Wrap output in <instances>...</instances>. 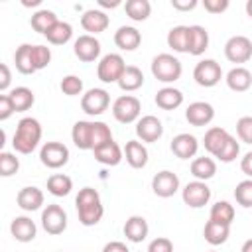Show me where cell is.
<instances>
[{
	"instance_id": "1",
	"label": "cell",
	"mask_w": 252,
	"mask_h": 252,
	"mask_svg": "<svg viewBox=\"0 0 252 252\" xmlns=\"http://www.w3.org/2000/svg\"><path fill=\"white\" fill-rule=\"evenodd\" d=\"M75 207L79 215V222L83 226H94L100 222L104 215V207L100 201V195L93 187H83L79 189V195L75 197Z\"/></svg>"
},
{
	"instance_id": "2",
	"label": "cell",
	"mask_w": 252,
	"mask_h": 252,
	"mask_svg": "<svg viewBox=\"0 0 252 252\" xmlns=\"http://www.w3.org/2000/svg\"><path fill=\"white\" fill-rule=\"evenodd\" d=\"M41 140V124L37 118L26 116L18 122L14 138H12V146L18 154H32L37 144Z\"/></svg>"
},
{
	"instance_id": "3",
	"label": "cell",
	"mask_w": 252,
	"mask_h": 252,
	"mask_svg": "<svg viewBox=\"0 0 252 252\" xmlns=\"http://www.w3.org/2000/svg\"><path fill=\"white\" fill-rule=\"evenodd\" d=\"M181 73V61L171 53H159L152 59V75L161 83H175Z\"/></svg>"
},
{
	"instance_id": "4",
	"label": "cell",
	"mask_w": 252,
	"mask_h": 252,
	"mask_svg": "<svg viewBox=\"0 0 252 252\" xmlns=\"http://www.w3.org/2000/svg\"><path fill=\"white\" fill-rule=\"evenodd\" d=\"M142 112V102L134 94H122L112 102V116L120 124H130L138 122Z\"/></svg>"
},
{
	"instance_id": "5",
	"label": "cell",
	"mask_w": 252,
	"mask_h": 252,
	"mask_svg": "<svg viewBox=\"0 0 252 252\" xmlns=\"http://www.w3.org/2000/svg\"><path fill=\"white\" fill-rule=\"evenodd\" d=\"M126 69V63L122 59V55L118 53H106L98 65H96V75L102 83H118L122 73Z\"/></svg>"
},
{
	"instance_id": "6",
	"label": "cell",
	"mask_w": 252,
	"mask_h": 252,
	"mask_svg": "<svg viewBox=\"0 0 252 252\" xmlns=\"http://www.w3.org/2000/svg\"><path fill=\"white\" fill-rule=\"evenodd\" d=\"M193 79L199 87H205V89H211L215 85L220 83L222 79V69L220 65L215 61V59H203L195 65L193 69Z\"/></svg>"
},
{
	"instance_id": "7",
	"label": "cell",
	"mask_w": 252,
	"mask_h": 252,
	"mask_svg": "<svg viewBox=\"0 0 252 252\" xmlns=\"http://www.w3.org/2000/svg\"><path fill=\"white\" fill-rule=\"evenodd\" d=\"M224 57L230 63H236V67H240V63L252 59V41L246 35L228 37V41L224 43Z\"/></svg>"
},
{
	"instance_id": "8",
	"label": "cell",
	"mask_w": 252,
	"mask_h": 252,
	"mask_svg": "<svg viewBox=\"0 0 252 252\" xmlns=\"http://www.w3.org/2000/svg\"><path fill=\"white\" fill-rule=\"evenodd\" d=\"M39 159L49 169H59L69 161V148L61 142H45L39 150Z\"/></svg>"
},
{
	"instance_id": "9",
	"label": "cell",
	"mask_w": 252,
	"mask_h": 252,
	"mask_svg": "<svg viewBox=\"0 0 252 252\" xmlns=\"http://www.w3.org/2000/svg\"><path fill=\"white\" fill-rule=\"evenodd\" d=\"M110 104V94L104 89H89L81 96V108L89 116H100Z\"/></svg>"
},
{
	"instance_id": "10",
	"label": "cell",
	"mask_w": 252,
	"mask_h": 252,
	"mask_svg": "<svg viewBox=\"0 0 252 252\" xmlns=\"http://www.w3.org/2000/svg\"><path fill=\"white\" fill-rule=\"evenodd\" d=\"M41 226L47 234H61L67 228V213L59 205H47L41 211Z\"/></svg>"
},
{
	"instance_id": "11",
	"label": "cell",
	"mask_w": 252,
	"mask_h": 252,
	"mask_svg": "<svg viewBox=\"0 0 252 252\" xmlns=\"http://www.w3.org/2000/svg\"><path fill=\"white\" fill-rule=\"evenodd\" d=\"M183 203L191 209H201L211 201V189L205 181H189L181 191Z\"/></svg>"
},
{
	"instance_id": "12",
	"label": "cell",
	"mask_w": 252,
	"mask_h": 252,
	"mask_svg": "<svg viewBox=\"0 0 252 252\" xmlns=\"http://www.w3.org/2000/svg\"><path fill=\"white\" fill-rule=\"evenodd\" d=\"M73 53L79 61H85V63H93L98 59L100 55V41L94 37V35H79L73 43Z\"/></svg>"
},
{
	"instance_id": "13",
	"label": "cell",
	"mask_w": 252,
	"mask_h": 252,
	"mask_svg": "<svg viewBox=\"0 0 252 252\" xmlns=\"http://www.w3.org/2000/svg\"><path fill=\"white\" fill-rule=\"evenodd\" d=\"M161 134H163V124L154 114H146L136 122V136L140 142H148V144L158 142Z\"/></svg>"
},
{
	"instance_id": "14",
	"label": "cell",
	"mask_w": 252,
	"mask_h": 252,
	"mask_svg": "<svg viewBox=\"0 0 252 252\" xmlns=\"http://www.w3.org/2000/svg\"><path fill=\"white\" fill-rule=\"evenodd\" d=\"M152 191L161 199L173 197L179 191V177L169 169L158 171L154 175V179H152Z\"/></svg>"
},
{
	"instance_id": "15",
	"label": "cell",
	"mask_w": 252,
	"mask_h": 252,
	"mask_svg": "<svg viewBox=\"0 0 252 252\" xmlns=\"http://www.w3.org/2000/svg\"><path fill=\"white\" fill-rule=\"evenodd\" d=\"M185 118L191 126H207L215 118V108H213V104H209L205 100H197L187 106Z\"/></svg>"
},
{
	"instance_id": "16",
	"label": "cell",
	"mask_w": 252,
	"mask_h": 252,
	"mask_svg": "<svg viewBox=\"0 0 252 252\" xmlns=\"http://www.w3.org/2000/svg\"><path fill=\"white\" fill-rule=\"evenodd\" d=\"M110 20L106 16V12L102 10H85L83 16H81V26L85 32H89V35H96V33H102L106 28H108Z\"/></svg>"
},
{
	"instance_id": "17",
	"label": "cell",
	"mask_w": 252,
	"mask_h": 252,
	"mask_svg": "<svg viewBox=\"0 0 252 252\" xmlns=\"http://www.w3.org/2000/svg\"><path fill=\"white\" fill-rule=\"evenodd\" d=\"M16 203L22 211H37L41 209L43 205V191L39 187H33V185H28V187H22L16 195Z\"/></svg>"
},
{
	"instance_id": "18",
	"label": "cell",
	"mask_w": 252,
	"mask_h": 252,
	"mask_svg": "<svg viewBox=\"0 0 252 252\" xmlns=\"http://www.w3.org/2000/svg\"><path fill=\"white\" fill-rule=\"evenodd\" d=\"M199 150V142L193 134H177L173 140H171V152L179 158V159H189V158H195Z\"/></svg>"
},
{
	"instance_id": "19",
	"label": "cell",
	"mask_w": 252,
	"mask_h": 252,
	"mask_svg": "<svg viewBox=\"0 0 252 252\" xmlns=\"http://www.w3.org/2000/svg\"><path fill=\"white\" fill-rule=\"evenodd\" d=\"M114 43L122 51H134L142 43V33L134 26H120L114 32Z\"/></svg>"
},
{
	"instance_id": "20",
	"label": "cell",
	"mask_w": 252,
	"mask_h": 252,
	"mask_svg": "<svg viewBox=\"0 0 252 252\" xmlns=\"http://www.w3.org/2000/svg\"><path fill=\"white\" fill-rule=\"evenodd\" d=\"M93 154H94V159H96L98 163L110 165V167H112V165H118V163L122 161V158H124L122 148H120L114 140H110V142L98 146L96 150H93Z\"/></svg>"
},
{
	"instance_id": "21",
	"label": "cell",
	"mask_w": 252,
	"mask_h": 252,
	"mask_svg": "<svg viewBox=\"0 0 252 252\" xmlns=\"http://www.w3.org/2000/svg\"><path fill=\"white\" fill-rule=\"evenodd\" d=\"M124 158L128 161L130 167L134 169H142L148 163V150L144 146V142L140 140H128L124 146Z\"/></svg>"
},
{
	"instance_id": "22",
	"label": "cell",
	"mask_w": 252,
	"mask_h": 252,
	"mask_svg": "<svg viewBox=\"0 0 252 252\" xmlns=\"http://www.w3.org/2000/svg\"><path fill=\"white\" fill-rule=\"evenodd\" d=\"M10 232L18 242H32L37 234V226L30 217H16L10 222Z\"/></svg>"
},
{
	"instance_id": "23",
	"label": "cell",
	"mask_w": 252,
	"mask_h": 252,
	"mask_svg": "<svg viewBox=\"0 0 252 252\" xmlns=\"http://www.w3.org/2000/svg\"><path fill=\"white\" fill-rule=\"evenodd\" d=\"M226 85L230 91L234 93H246L250 87H252V73L246 69V67H232L228 73H226Z\"/></svg>"
},
{
	"instance_id": "24",
	"label": "cell",
	"mask_w": 252,
	"mask_h": 252,
	"mask_svg": "<svg viewBox=\"0 0 252 252\" xmlns=\"http://www.w3.org/2000/svg\"><path fill=\"white\" fill-rule=\"evenodd\" d=\"M93 128H94V122H89V120H79L73 124L71 138L79 150H93Z\"/></svg>"
},
{
	"instance_id": "25",
	"label": "cell",
	"mask_w": 252,
	"mask_h": 252,
	"mask_svg": "<svg viewBox=\"0 0 252 252\" xmlns=\"http://www.w3.org/2000/svg\"><path fill=\"white\" fill-rule=\"evenodd\" d=\"M124 236L130 240V242H142V240H146V236H148V232H150V226H148V220L144 219V217H140V215H134V217H130L126 222H124Z\"/></svg>"
},
{
	"instance_id": "26",
	"label": "cell",
	"mask_w": 252,
	"mask_h": 252,
	"mask_svg": "<svg viewBox=\"0 0 252 252\" xmlns=\"http://www.w3.org/2000/svg\"><path fill=\"white\" fill-rule=\"evenodd\" d=\"M203 236L205 240L211 244V246H219V244H224L230 236V226L228 224H222V222H217V220H207L205 222V228H203Z\"/></svg>"
},
{
	"instance_id": "27",
	"label": "cell",
	"mask_w": 252,
	"mask_h": 252,
	"mask_svg": "<svg viewBox=\"0 0 252 252\" xmlns=\"http://www.w3.org/2000/svg\"><path fill=\"white\" fill-rule=\"evenodd\" d=\"M156 104L161 110H175L183 104V93L173 87H163L156 93Z\"/></svg>"
},
{
	"instance_id": "28",
	"label": "cell",
	"mask_w": 252,
	"mask_h": 252,
	"mask_svg": "<svg viewBox=\"0 0 252 252\" xmlns=\"http://www.w3.org/2000/svg\"><path fill=\"white\" fill-rule=\"evenodd\" d=\"M209 47V32L195 24V26H189V53L191 55H203Z\"/></svg>"
},
{
	"instance_id": "29",
	"label": "cell",
	"mask_w": 252,
	"mask_h": 252,
	"mask_svg": "<svg viewBox=\"0 0 252 252\" xmlns=\"http://www.w3.org/2000/svg\"><path fill=\"white\" fill-rule=\"evenodd\" d=\"M228 132L224 130V128H220V126H213V128H209L207 132H205V138H203V146H205V150L211 154V156H217L219 154V150L224 146V142L228 140Z\"/></svg>"
},
{
	"instance_id": "30",
	"label": "cell",
	"mask_w": 252,
	"mask_h": 252,
	"mask_svg": "<svg viewBox=\"0 0 252 252\" xmlns=\"http://www.w3.org/2000/svg\"><path fill=\"white\" fill-rule=\"evenodd\" d=\"M167 45L177 53H189V26H175L167 32Z\"/></svg>"
},
{
	"instance_id": "31",
	"label": "cell",
	"mask_w": 252,
	"mask_h": 252,
	"mask_svg": "<svg viewBox=\"0 0 252 252\" xmlns=\"http://www.w3.org/2000/svg\"><path fill=\"white\" fill-rule=\"evenodd\" d=\"M142 85H144V73L136 65H126V69L118 81V87L124 93H132V91H138Z\"/></svg>"
},
{
	"instance_id": "32",
	"label": "cell",
	"mask_w": 252,
	"mask_h": 252,
	"mask_svg": "<svg viewBox=\"0 0 252 252\" xmlns=\"http://www.w3.org/2000/svg\"><path fill=\"white\" fill-rule=\"evenodd\" d=\"M8 96H10V100H12L14 108H16V112H26V110H30V108L33 106V102H35L33 91L28 89V87H16V89H12V91L8 93Z\"/></svg>"
},
{
	"instance_id": "33",
	"label": "cell",
	"mask_w": 252,
	"mask_h": 252,
	"mask_svg": "<svg viewBox=\"0 0 252 252\" xmlns=\"http://www.w3.org/2000/svg\"><path fill=\"white\" fill-rule=\"evenodd\" d=\"M191 173L197 181H207L211 177H215L217 173V163L213 158H195L191 161Z\"/></svg>"
},
{
	"instance_id": "34",
	"label": "cell",
	"mask_w": 252,
	"mask_h": 252,
	"mask_svg": "<svg viewBox=\"0 0 252 252\" xmlns=\"http://www.w3.org/2000/svg\"><path fill=\"white\" fill-rule=\"evenodd\" d=\"M14 63H16V69L22 73V75H32L35 73V67H33V61H32V43H22L16 53H14Z\"/></svg>"
},
{
	"instance_id": "35",
	"label": "cell",
	"mask_w": 252,
	"mask_h": 252,
	"mask_svg": "<svg viewBox=\"0 0 252 252\" xmlns=\"http://www.w3.org/2000/svg\"><path fill=\"white\" fill-rule=\"evenodd\" d=\"M73 189V179L65 173H53L49 175L47 179V191L53 195V197H65L69 195Z\"/></svg>"
},
{
	"instance_id": "36",
	"label": "cell",
	"mask_w": 252,
	"mask_h": 252,
	"mask_svg": "<svg viewBox=\"0 0 252 252\" xmlns=\"http://www.w3.org/2000/svg\"><path fill=\"white\" fill-rule=\"evenodd\" d=\"M124 10H126V16L130 20L144 22L152 14V4H150V0H126Z\"/></svg>"
},
{
	"instance_id": "37",
	"label": "cell",
	"mask_w": 252,
	"mask_h": 252,
	"mask_svg": "<svg viewBox=\"0 0 252 252\" xmlns=\"http://www.w3.org/2000/svg\"><path fill=\"white\" fill-rule=\"evenodd\" d=\"M57 22H59V20H57L55 12H51V10H37L35 14H32V20H30L32 28H33L37 33H43V35H45Z\"/></svg>"
},
{
	"instance_id": "38",
	"label": "cell",
	"mask_w": 252,
	"mask_h": 252,
	"mask_svg": "<svg viewBox=\"0 0 252 252\" xmlns=\"http://www.w3.org/2000/svg\"><path fill=\"white\" fill-rule=\"evenodd\" d=\"M71 35H73V28H71V24H67V22H57L47 33H45V37H47V41L51 43V45H65L69 39H71Z\"/></svg>"
},
{
	"instance_id": "39",
	"label": "cell",
	"mask_w": 252,
	"mask_h": 252,
	"mask_svg": "<svg viewBox=\"0 0 252 252\" xmlns=\"http://www.w3.org/2000/svg\"><path fill=\"white\" fill-rule=\"evenodd\" d=\"M209 219L230 226V224H232V220H234V207H232L228 201H217V203L211 207Z\"/></svg>"
},
{
	"instance_id": "40",
	"label": "cell",
	"mask_w": 252,
	"mask_h": 252,
	"mask_svg": "<svg viewBox=\"0 0 252 252\" xmlns=\"http://www.w3.org/2000/svg\"><path fill=\"white\" fill-rule=\"evenodd\" d=\"M238 154H240V144L236 142L234 136H228V140L224 142V146L219 150V154L215 158L219 161H222V163H230V161H234L238 158Z\"/></svg>"
},
{
	"instance_id": "41",
	"label": "cell",
	"mask_w": 252,
	"mask_h": 252,
	"mask_svg": "<svg viewBox=\"0 0 252 252\" xmlns=\"http://www.w3.org/2000/svg\"><path fill=\"white\" fill-rule=\"evenodd\" d=\"M234 199L244 209L252 207V179H244L234 187Z\"/></svg>"
},
{
	"instance_id": "42",
	"label": "cell",
	"mask_w": 252,
	"mask_h": 252,
	"mask_svg": "<svg viewBox=\"0 0 252 252\" xmlns=\"http://www.w3.org/2000/svg\"><path fill=\"white\" fill-rule=\"evenodd\" d=\"M32 61L35 71L45 69L51 63V49L47 45H32Z\"/></svg>"
},
{
	"instance_id": "43",
	"label": "cell",
	"mask_w": 252,
	"mask_h": 252,
	"mask_svg": "<svg viewBox=\"0 0 252 252\" xmlns=\"http://www.w3.org/2000/svg\"><path fill=\"white\" fill-rule=\"evenodd\" d=\"M18 169H20V159L12 152H2L0 154V175L10 177V175L18 173Z\"/></svg>"
},
{
	"instance_id": "44",
	"label": "cell",
	"mask_w": 252,
	"mask_h": 252,
	"mask_svg": "<svg viewBox=\"0 0 252 252\" xmlns=\"http://www.w3.org/2000/svg\"><path fill=\"white\" fill-rule=\"evenodd\" d=\"M59 87H61L63 94H67V96H77V94L83 93V81L77 75H65L61 79V85Z\"/></svg>"
},
{
	"instance_id": "45",
	"label": "cell",
	"mask_w": 252,
	"mask_h": 252,
	"mask_svg": "<svg viewBox=\"0 0 252 252\" xmlns=\"http://www.w3.org/2000/svg\"><path fill=\"white\" fill-rule=\"evenodd\" d=\"M236 136L240 142L252 144V116H242L236 122Z\"/></svg>"
},
{
	"instance_id": "46",
	"label": "cell",
	"mask_w": 252,
	"mask_h": 252,
	"mask_svg": "<svg viewBox=\"0 0 252 252\" xmlns=\"http://www.w3.org/2000/svg\"><path fill=\"white\" fill-rule=\"evenodd\" d=\"M148 252H173V242L167 236H158L148 244Z\"/></svg>"
},
{
	"instance_id": "47",
	"label": "cell",
	"mask_w": 252,
	"mask_h": 252,
	"mask_svg": "<svg viewBox=\"0 0 252 252\" xmlns=\"http://www.w3.org/2000/svg\"><path fill=\"white\" fill-rule=\"evenodd\" d=\"M16 112L12 100L8 94H0V120H8L12 114Z\"/></svg>"
},
{
	"instance_id": "48",
	"label": "cell",
	"mask_w": 252,
	"mask_h": 252,
	"mask_svg": "<svg viewBox=\"0 0 252 252\" xmlns=\"http://www.w3.org/2000/svg\"><path fill=\"white\" fill-rule=\"evenodd\" d=\"M228 0H205L203 2V6H205V10L209 12V14H220V12H224L226 8H228Z\"/></svg>"
},
{
	"instance_id": "49",
	"label": "cell",
	"mask_w": 252,
	"mask_h": 252,
	"mask_svg": "<svg viewBox=\"0 0 252 252\" xmlns=\"http://www.w3.org/2000/svg\"><path fill=\"white\" fill-rule=\"evenodd\" d=\"M10 81H12L10 67L6 63H0V91H6L10 87Z\"/></svg>"
},
{
	"instance_id": "50",
	"label": "cell",
	"mask_w": 252,
	"mask_h": 252,
	"mask_svg": "<svg viewBox=\"0 0 252 252\" xmlns=\"http://www.w3.org/2000/svg\"><path fill=\"white\" fill-rule=\"evenodd\" d=\"M171 6H173V10L189 12V10L197 8V0H171Z\"/></svg>"
},
{
	"instance_id": "51",
	"label": "cell",
	"mask_w": 252,
	"mask_h": 252,
	"mask_svg": "<svg viewBox=\"0 0 252 252\" xmlns=\"http://www.w3.org/2000/svg\"><path fill=\"white\" fill-rule=\"evenodd\" d=\"M102 252H130V250H128V246H126L124 242H120V240H110V242L104 244Z\"/></svg>"
},
{
	"instance_id": "52",
	"label": "cell",
	"mask_w": 252,
	"mask_h": 252,
	"mask_svg": "<svg viewBox=\"0 0 252 252\" xmlns=\"http://www.w3.org/2000/svg\"><path fill=\"white\" fill-rule=\"evenodd\" d=\"M240 169H242L244 175H248L252 179V152L244 154V158L240 159Z\"/></svg>"
},
{
	"instance_id": "53",
	"label": "cell",
	"mask_w": 252,
	"mask_h": 252,
	"mask_svg": "<svg viewBox=\"0 0 252 252\" xmlns=\"http://www.w3.org/2000/svg\"><path fill=\"white\" fill-rule=\"evenodd\" d=\"M98 6H102V8H116V6H120V0H98Z\"/></svg>"
},
{
	"instance_id": "54",
	"label": "cell",
	"mask_w": 252,
	"mask_h": 252,
	"mask_svg": "<svg viewBox=\"0 0 252 252\" xmlns=\"http://www.w3.org/2000/svg\"><path fill=\"white\" fill-rule=\"evenodd\" d=\"M240 252H252V238H248V240H246V242L242 244Z\"/></svg>"
},
{
	"instance_id": "55",
	"label": "cell",
	"mask_w": 252,
	"mask_h": 252,
	"mask_svg": "<svg viewBox=\"0 0 252 252\" xmlns=\"http://www.w3.org/2000/svg\"><path fill=\"white\" fill-rule=\"evenodd\" d=\"M22 4H24V6H39V4H41V0H24Z\"/></svg>"
},
{
	"instance_id": "56",
	"label": "cell",
	"mask_w": 252,
	"mask_h": 252,
	"mask_svg": "<svg viewBox=\"0 0 252 252\" xmlns=\"http://www.w3.org/2000/svg\"><path fill=\"white\" fill-rule=\"evenodd\" d=\"M246 14L252 18V0H248V2H246Z\"/></svg>"
},
{
	"instance_id": "57",
	"label": "cell",
	"mask_w": 252,
	"mask_h": 252,
	"mask_svg": "<svg viewBox=\"0 0 252 252\" xmlns=\"http://www.w3.org/2000/svg\"><path fill=\"white\" fill-rule=\"evenodd\" d=\"M209 252H217V250H209Z\"/></svg>"
}]
</instances>
